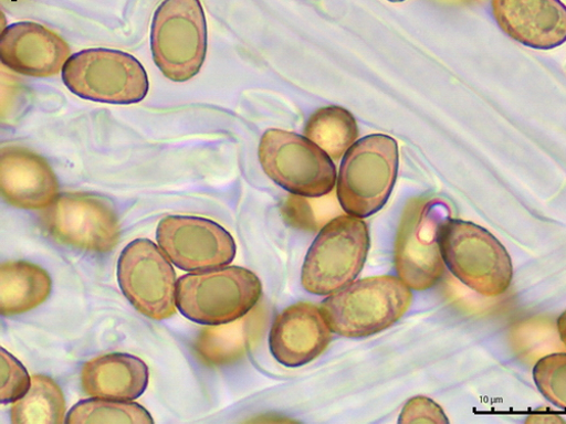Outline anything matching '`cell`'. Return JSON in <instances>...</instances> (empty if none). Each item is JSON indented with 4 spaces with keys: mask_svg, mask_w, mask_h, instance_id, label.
I'll list each match as a JSON object with an SVG mask.
<instances>
[{
    "mask_svg": "<svg viewBox=\"0 0 566 424\" xmlns=\"http://www.w3.org/2000/svg\"><path fill=\"white\" fill-rule=\"evenodd\" d=\"M262 296V283L241 266L190 273L177 280L176 305L180 314L205 326L238 320L253 310Z\"/></svg>",
    "mask_w": 566,
    "mask_h": 424,
    "instance_id": "277c9868",
    "label": "cell"
},
{
    "mask_svg": "<svg viewBox=\"0 0 566 424\" xmlns=\"http://www.w3.org/2000/svg\"><path fill=\"white\" fill-rule=\"evenodd\" d=\"M533 377L543 396L566 412V353H552L539 359Z\"/></svg>",
    "mask_w": 566,
    "mask_h": 424,
    "instance_id": "603a6c76",
    "label": "cell"
},
{
    "mask_svg": "<svg viewBox=\"0 0 566 424\" xmlns=\"http://www.w3.org/2000/svg\"><path fill=\"white\" fill-rule=\"evenodd\" d=\"M333 333L321 307L302 301L274 318L269 347L280 364L297 368L322 356L332 344Z\"/></svg>",
    "mask_w": 566,
    "mask_h": 424,
    "instance_id": "4fadbf2b",
    "label": "cell"
},
{
    "mask_svg": "<svg viewBox=\"0 0 566 424\" xmlns=\"http://www.w3.org/2000/svg\"><path fill=\"white\" fill-rule=\"evenodd\" d=\"M0 402L14 403L22 399L31 388L32 379L25 367L8 350L0 349Z\"/></svg>",
    "mask_w": 566,
    "mask_h": 424,
    "instance_id": "cb8c5ba5",
    "label": "cell"
},
{
    "mask_svg": "<svg viewBox=\"0 0 566 424\" xmlns=\"http://www.w3.org/2000/svg\"><path fill=\"white\" fill-rule=\"evenodd\" d=\"M450 209L439 200H415L406 208L395 244L398 277L415 292L434 288L446 273L440 233Z\"/></svg>",
    "mask_w": 566,
    "mask_h": 424,
    "instance_id": "9c48e42d",
    "label": "cell"
},
{
    "mask_svg": "<svg viewBox=\"0 0 566 424\" xmlns=\"http://www.w3.org/2000/svg\"><path fill=\"white\" fill-rule=\"evenodd\" d=\"M399 148L385 134H371L356 141L343 158L337 197L346 214L366 219L388 203L397 181Z\"/></svg>",
    "mask_w": 566,
    "mask_h": 424,
    "instance_id": "3957f363",
    "label": "cell"
},
{
    "mask_svg": "<svg viewBox=\"0 0 566 424\" xmlns=\"http://www.w3.org/2000/svg\"><path fill=\"white\" fill-rule=\"evenodd\" d=\"M117 279L125 298L142 315L155 320L177 311V278L170 259L149 240H136L122 252Z\"/></svg>",
    "mask_w": 566,
    "mask_h": 424,
    "instance_id": "30bf717a",
    "label": "cell"
},
{
    "mask_svg": "<svg viewBox=\"0 0 566 424\" xmlns=\"http://www.w3.org/2000/svg\"><path fill=\"white\" fill-rule=\"evenodd\" d=\"M62 78L84 100L109 105L144 102L150 88L148 73L134 56L114 50H85L66 62Z\"/></svg>",
    "mask_w": 566,
    "mask_h": 424,
    "instance_id": "ba28073f",
    "label": "cell"
},
{
    "mask_svg": "<svg viewBox=\"0 0 566 424\" xmlns=\"http://www.w3.org/2000/svg\"><path fill=\"white\" fill-rule=\"evenodd\" d=\"M208 26L200 0H164L151 25L155 64L172 82L196 77L207 59Z\"/></svg>",
    "mask_w": 566,
    "mask_h": 424,
    "instance_id": "52a82bcc",
    "label": "cell"
},
{
    "mask_svg": "<svg viewBox=\"0 0 566 424\" xmlns=\"http://www.w3.org/2000/svg\"><path fill=\"white\" fill-rule=\"evenodd\" d=\"M399 423H449L442 407L429 398L417 396L405 405Z\"/></svg>",
    "mask_w": 566,
    "mask_h": 424,
    "instance_id": "d4e9b609",
    "label": "cell"
},
{
    "mask_svg": "<svg viewBox=\"0 0 566 424\" xmlns=\"http://www.w3.org/2000/svg\"><path fill=\"white\" fill-rule=\"evenodd\" d=\"M369 230L346 214L319 230L302 268V286L315 296H329L349 286L360 274L369 251Z\"/></svg>",
    "mask_w": 566,
    "mask_h": 424,
    "instance_id": "5b68a950",
    "label": "cell"
},
{
    "mask_svg": "<svg viewBox=\"0 0 566 424\" xmlns=\"http://www.w3.org/2000/svg\"><path fill=\"white\" fill-rule=\"evenodd\" d=\"M259 160L265 174L292 195L322 199L337 184L334 160L293 131L268 129L260 140Z\"/></svg>",
    "mask_w": 566,
    "mask_h": 424,
    "instance_id": "8992f818",
    "label": "cell"
},
{
    "mask_svg": "<svg viewBox=\"0 0 566 424\" xmlns=\"http://www.w3.org/2000/svg\"><path fill=\"white\" fill-rule=\"evenodd\" d=\"M304 136L335 161L342 160L356 144L359 129L353 114L339 106L316 110L307 120Z\"/></svg>",
    "mask_w": 566,
    "mask_h": 424,
    "instance_id": "ffe728a7",
    "label": "cell"
},
{
    "mask_svg": "<svg viewBox=\"0 0 566 424\" xmlns=\"http://www.w3.org/2000/svg\"><path fill=\"white\" fill-rule=\"evenodd\" d=\"M150 412L138 403L93 398L75 404L66 415V424L154 423Z\"/></svg>",
    "mask_w": 566,
    "mask_h": 424,
    "instance_id": "7402d4cb",
    "label": "cell"
},
{
    "mask_svg": "<svg viewBox=\"0 0 566 424\" xmlns=\"http://www.w3.org/2000/svg\"><path fill=\"white\" fill-rule=\"evenodd\" d=\"M53 280L40 266L23 261L0 267V312L10 317L38 308L50 298Z\"/></svg>",
    "mask_w": 566,
    "mask_h": 424,
    "instance_id": "d6986e66",
    "label": "cell"
},
{
    "mask_svg": "<svg viewBox=\"0 0 566 424\" xmlns=\"http://www.w3.org/2000/svg\"><path fill=\"white\" fill-rule=\"evenodd\" d=\"M81 385L91 398L132 402L147 391L149 368L144 360L132 354L101 356L83 365Z\"/></svg>",
    "mask_w": 566,
    "mask_h": 424,
    "instance_id": "e0dca14e",
    "label": "cell"
},
{
    "mask_svg": "<svg viewBox=\"0 0 566 424\" xmlns=\"http://www.w3.org/2000/svg\"><path fill=\"white\" fill-rule=\"evenodd\" d=\"M389 2H391V3H402V2H405V0H389Z\"/></svg>",
    "mask_w": 566,
    "mask_h": 424,
    "instance_id": "4316f807",
    "label": "cell"
},
{
    "mask_svg": "<svg viewBox=\"0 0 566 424\" xmlns=\"http://www.w3.org/2000/svg\"><path fill=\"white\" fill-rule=\"evenodd\" d=\"M0 191L7 203L22 210H45L60 195V183L51 165L22 147L0 152Z\"/></svg>",
    "mask_w": 566,
    "mask_h": 424,
    "instance_id": "2e32d148",
    "label": "cell"
},
{
    "mask_svg": "<svg viewBox=\"0 0 566 424\" xmlns=\"http://www.w3.org/2000/svg\"><path fill=\"white\" fill-rule=\"evenodd\" d=\"M559 340L566 348V310L559 315L556 321Z\"/></svg>",
    "mask_w": 566,
    "mask_h": 424,
    "instance_id": "484cf974",
    "label": "cell"
},
{
    "mask_svg": "<svg viewBox=\"0 0 566 424\" xmlns=\"http://www.w3.org/2000/svg\"><path fill=\"white\" fill-rule=\"evenodd\" d=\"M71 49L57 33L34 22L9 25L0 35V61L15 73L52 77L63 71Z\"/></svg>",
    "mask_w": 566,
    "mask_h": 424,
    "instance_id": "5bb4252c",
    "label": "cell"
},
{
    "mask_svg": "<svg viewBox=\"0 0 566 424\" xmlns=\"http://www.w3.org/2000/svg\"><path fill=\"white\" fill-rule=\"evenodd\" d=\"M412 299L411 289L398 276H370L329 295L321 310L335 335L361 339L394 326L409 310Z\"/></svg>",
    "mask_w": 566,
    "mask_h": 424,
    "instance_id": "6da1fadb",
    "label": "cell"
},
{
    "mask_svg": "<svg viewBox=\"0 0 566 424\" xmlns=\"http://www.w3.org/2000/svg\"><path fill=\"white\" fill-rule=\"evenodd\" d=\"M265 325L263 307H255L244 317L223 325L208 326L200 332L195 350L208 367L240 361L260 340Z\"/></svg>",
    "mask_w": 566,
    "mask_h": 424,
    "instance_id": "ac0fdd59",
    "label": "cell"
},
{
    "mask_svg": "<svg viewBox=\"0 0 566 424\" xmlns=\"http://www.w3.org/2000/svg\"><path fill=\"white\" fill-rule=\"evenodd\" d=\"M446 266L465 287L486 298L504 295L513 280L512 259L485 227L449 218L440 233Z\"/></svg>",
    "mask_w": 566,
    "mask_h": 424,
    "instance_id": "7a4b0ae2",
    "label": "cell"
},
{
    "mask_svg": "<svg viewBox=\"0 0 566 424\" xmlns=\"http://www.w3.org/2000/svg\"><path fill=\"white\" fill-rule=\"evenodd\" d=\"M493 17L512 40L538 51L566 42V7L560 0H492Z\"/></svg>",
    "mask_w": 566,
    "mask_h": 424,
    "instance_id": "9a60e30c",
    "label": "cell"
},
{
    "mask_svg": "<svg viewBox=\"0 0 566 424\" xmlns=\"http://www.w3.org/2000/svg\"><path fill=\"white\" fill-rule=\"evenodd\" d=\"M157 241L170 262L185 272L229 266L238 253L232 235L212 220L168 215L157 229Z\"/></svg>",
    "mask_w": 566,
    "mask_h": 424,
    "instance_id": "7c38bea8",
    "label": "cell"
},
{
    "mask_svg": "<svg viewBox=\"0 0 566 424\" xmlns=\"http://www.w3.org/2000/svg\"><path fill=\"white\" fill-rule=\"evenodd\" d=\"M66 402L60 385L49 375H32L28 393L13 403L12 423L63 424L66 420Z\"/></svg>",
    "mask_w": 566,
    "mask_h": 424,
    "instance_id": "44dd1931",
    "label": "cell"
},
{
    "mask_svg": "<svg viewBox=\"0 0 566 424\" xmlns=\"http://www.w3.org/2000/svg\"><path fill=\"white\" fill-rule=\"evenodd\" d=\"M41 224L61 244L106 254L119 243L120 224L104 199L85 193H65L41 213Z\"/></svg>",
    "mask_w": 566,
    "mask_h": 424,
    "instance_id": "8fae6325",
    "label": "cell"
}]
</instances>
